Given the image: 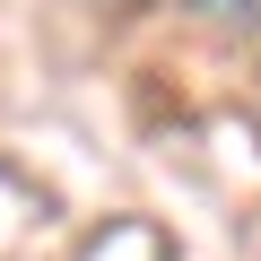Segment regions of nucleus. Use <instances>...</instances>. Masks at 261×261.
<instances>
[{
	"label": "nucleus",
	"instance_id": "obj_1",
	"mask_svg": "<svg viewBox=\"0 0 261 261\" xmlns=\"http://www.w3.org/2000/svg\"><path fill=\"white\" fill-rule=\"evenodd\" d=\"M200 27H226V35H261V0H183Z\"/></svg>",
	"mask_w": 261,
	"mask_h": 261
}]
</instances>
